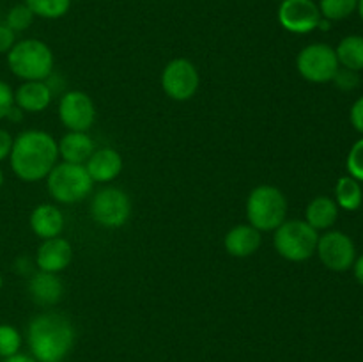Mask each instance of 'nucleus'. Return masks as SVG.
Segmentation results:
<instances>
[{
  "label": "nucleus",
  "instance_id": "nucleus-1",
  "mask_svg": "<svg viewBox=\"0 0 363 362\" xmlns=\"http://www.w3.org/2000/svg\"><path fill=\"white\" fill-rule=\"evenodd\" d=\"M59 158V146L53 137L41 130H25L13 141L11 169L21 181L34 183L45 180Z\"/></svg>",
  "mask_w": 363,
  "mask_h": 362
},
{
  "label": "nucleus",
  "instance_id": "nucleus-2",
  "mask_svg": "<svg viewBox=\"0 0 363 362\" xmlns=\"http://www.w3.org/2000/svg\"><path fill=\"white\" fill-rule=\"evenodd\" d=\"M74 327L59 312H43L32 318L27 343L38 362H62L74 346Z\"/></svg>",
  "mask_w": 363,
  "mask_h": 362
},
{
  "label": "nucleus",
  "instance_id": "nucleus-3",
  "mask_svg": "<svg viewBox=\"0 0 363 362\" xmlns=\"http://www.w3.org/2000/svg\"><path fill=\"white\" fill-rule=\"evenodd\" d=\"M7 66L21 80L45 82L53 73V53L39 39H23L7 52Z\"/></svg>",
  "mask_w": 363,
  "mask_h": 362
},
{
  "label": "nucleus",
  "instance_id": "nucleus-4",
  "mask_svg": "<svg viewBox=\"0 0 363 362\" xmlns=\"http://www.w3.org/2000/svg\"><path fill=\"white\" fill-rule=\"evenodd\" d=\"M287 199L272 185L254 188L247 199V219L257 231H275L286 222Z\"/></svg>",
  "mask_w": 363,
  "mask_h": 362
},
{
  "label": "nucleus",
  "instance_id": "nucleus-5",
  "mask_svg": "<svg viewBox=\"0 0 363 362\" xmlns=\"http://www.w3.org/2000/svg\"><path fill=\"white\" fill-rule=\"evenodd\" d=\"M94 181L89 176L85 165L62 162L46 176L48 194L62 204H74L92 192Z\"/></svg>",
  "mask_w": 363,
  "mask_h": 362
},
{
  "label": "nucleus",
  "instance_id": "nucleus-6",
  "mask_svg": "<svg viewBox=\"0 0 363 362\" xmlns=\"http://www.w3.org/2000/svg\"><path fill=\"white\" fill-rule=\"evenodd\" d=\"M319 234L305 220H286L275 229V251L287 261L300 263L312 258L318 248Z\"/></svg>",
  "mask_w": 363,
  "mask_h": 362
},
{
  "label": "nucleus",
  "instance_id": "nucleus-7",
  "mask_svg": "<svg viewBox=\"0 0 363 362\" xmlns=\"http://www.w3.org/2000/svg\"><path fill=\"white\" fill-rule=\"evenodd\" d=\"M296 67L301 77L312 84H326L335 78L340 64L337 60L335 50L325 43L308 45L298 53Z\"/></svg>",
  "mask_w": 363,
  "mask_h": 362
},
{
  "label": "nucleus",
  "instance_id": "nucleus-8",
  "mask_svg": "<svg viewBox=\"0 0 363 362\" xmlns=\"http://www.w3.org/2000/svg\"><path fill=\"white\" fill-rule=\"evenodd\" d=\"M131 215V201L121 188L106 187L96 192L91 201V216L99 226L117 229L128 222Z\"/></svg>",
  "mask_w": 363,
  "mask_h": 362
},
{
  "label": "nucleus",
  "instance_id": "nucleus-9",
  "mask_svg": "<svg viewBox=\"0 0 363 362\" xmlns=\"http://www.w3.org/2000/svg\"><path fill=\"white\" fill-rule=\"evenodd\" d=\"M201 77L195 64L188 59H174L162 73V89L170 99L188 102L197 92Z\"/></svg>",
  "mask_w": 363,
  "mask_h": 362
},
{
  "label": "nucleus",
  "instance_id": "nucleus-10",
  "mask_svg": "<svg viewBox=\"0 0 363 362\" xmlns=\"http://www.w3.org/2000/svg\"><path fill=\"white\" fill-rule=\"evenodd\" d=\"M315 252L323 265L332 272H346L353 268V263L357 259L353 240L342 231H328L319 236Z\"/></svg>",
  "mask_w": 363,
  "mask_h": 362
},
{
  "label": "nucleus",
  "instance_id": "nucleus-11",
  "mask_svg": "<svg viewBox=\"0 0 363 362\" xmlns=\"http://www.w3.org/2000/svg\"><path fill=\"white\" fill-rule=\"evenodd\" d=\"M321 11L314 0H282L279 7V21L287 32L308 34L321 21Z\"/></svg>",
  "mask_w": 363,
  "mask_h": 362
},
{
  "label": "nucleus",
  "instance_id": "nucleus-12",
  "mask_svg": "<svg viewBox=\"0 0 363 362\" xmlns=\"http://www.w3.org/2000/svg\"><path fill=\"white\" fill-rule=\"evenodd\" d=\"M59 117L60 123L69 131H87L96 119L91 96L82 91H67L60 98Z\"/></svg>",
  "mask_w": 363,
  "mask_h": 362
},
{
  "label": "nucleus",
  "instance_id": "nucleus-13",
  "mask_svg": "<svg viewBox=\"0 0 363 362\" xmlns=\"http://www.w3.org/2000/svg\"><path fill=\"white\" fill-rule=\"evenodd\" d=\"M71 258H73V248H71L69 241L55 236L43 240V243L38 248L35 263H38V268L41 272L59 273L69 266Z\"/></svg>",
  "mask_w": 363,
  "mask_h": 362
},
{
  "label": "nucleus",
  "instance_id": "nucleus-14",
  "mask_svg": "<svg viewBox=\"0 0 363 362\" xmlns=\"http://www.w3.org/2000/svg\"><path fill=\"white\" fill-rule=\"evenodd\" d=\"M28 293L34 304L41 305V307H52L60 302L64 295V284L57 273L41 272L30 277L28 280Z\"/></svg>",
  "mask_w": 363,
  "mask_h": 362
},
{
  "label": "nucleus",
  "instance_id": "nucleus-15",
  "mask_svg": "<svg viewBox=\"0 0 363 362\" xmlns=\"http://www.w3.org/2000/svg\"><path fill=\"white\" fill-rule=\"evenodd\" d=\"M123 165V156L116 149L101 148L92 153L91 158L85 163V169L94 183H106L119 176Z\"/></svg>",
  "mask_w": 363,
  "mask_h": 362
},
{
  "label": "nucleus",
  "instance_id": "nucleus-16",
  "mask_svg": "<svg viewBox=\"0 0 363 362\" xmlns=\"http://www.w3.org/2000/svg\"><path fill=\"white\" fill-rule=\"evenodd\" d=\"M52 87L46 82H23L14 92V105L23 112H43L52 103Z\"/></svg>",
  "mask_w": 363,
  "mask_h": 362
},
{
  "label": "nucleus",
  "instance_id": "nucleus-17",
  "mask_svg": "<svg viewBox=\"0 0 363 362\" xmlns=\"http://www.w3.org/2000/svg\"><path fill=\"white\" fill-rule=\"evenodd\" d=\"M261 231L252 227L250 224H240V226L233 227L223 238L225 251L234 258H248V256L255 254L261 247Z\"/></svg>",
  "mask_w": 363,
  "mask_h": 362
},
{
  "label": "nucleus",
  "instance_id": "nucleus-18",
  "mask_svg": "<svg viewBox=\"0 0 363 362\" xmlns=\"http://www.w3.org/2000/svg\"><path fill=\"white\" fill-rule=\"evenodd\" d=\"M57 146H59V156H62L64 162L78 163V165H85L96 151L94 141L87 131H69L60 138Z\"/></svg>",
  "mask_w": 363,
  "mask_h": 362
},
{
  "label": "nucleus",
  "instance_id": "nucleus-19",
  "mask_svg": "<svg viewBox=\"0 0 363 362\" xmlns=\"http://www.w3.org/2000/svg\"><path fill=\"white\" fill-rule=\"evenodd\" d=\"M30 227L35 236H39L41 240L59 236L64 229L62 212L53 204L35 206L30 215Z\"/></svg>",
  "mask_w": 363,
  "mask_h": 362
},
{
  "label": "nucleus",
  "instance_id": "nucleus-20",
  "mask_svg": "<svg viewBox=\"0 0 363 362\" xmlns=\"http://www.w3.org/2000/svg\"><path fill=\"white\" fill-rule=\"evenodd\" d=\"M339 219V206L330 197H315L308 202L305 212V222L315 231H326Z\"/></svg>",
  "mask_w": 363,
  "mask_h": 362
},
{
  "label": "nucleus",
  "instance_id": "nucleus-21",
  "mask_svg": "<svg viewBox=\"0 0 363 362\" xmlns=\"http://www.w3.org/2000/svg\"><path fill=\"white\" fill-rule=\"evenodd\" d=\"M337 60L350 71L363 70V35H346L335 50Z\"/></svg>",
  "mask_w": 363,
  "mask_h": 362
},
{
  "label": "nucleus",
  "instance_id": "nucleus-22",
  "mask_svg": "<svg viewBox=\"0 0 363 362\" xmlns=\"http://www.w3.org/2000/svg\"><path fill=\"white\" fill-rule=\"evenodd\" d=\"M337 206L347 212H354L362 206L363 202V190L360 187V181H357L351 176H342L335 185Z\"/></svg>",
  "mask_w": 363,
  "mask_h": 362
},
{
  "label": "nucleus",
  "instance_id": "nucleus-23",
  "mask_svg": "<svg viewBox=\"0 0 363 362\" xmlns=\"http://www.w3.org/2000/svg\"><path fill=\"white\" fill-rule=\"evenodd\" d=\"M23 4H27L34 16L46 18V20L62 18L71 7V0H25Z\"/></svg>",
  "mask_w": 363,
  "mask_h": 362
},
{
  "label": "nucleus",
  "instance_id": "nucleus-24",
  "mask_svg": "<svg viewBox=\"0 0 363 362\" xmlns=\"http://www.w3.org/2000/svg\"><path fill=\"white\" fill-rule=\"evenodd\" d=\"M358 0H321L319 11L321 16L328 21H339L351 16L357 11Z\"/></svg>",
  "mask_w": 363,
  "mask_h": 362
},
{
  "label": "nucleus",
  "instance_id": "nucleus-25",
  "mask_svg": "<svg viewBox=\"0 0 363 362\" xmlns=\"http://www.w3.org/2000/svg\"><path fill=\"white\" fill-rule=\"evenodd\" d=\"M21 348V334L13 325H0V358L18 353Z\"/></svg>",
  "mask_w": 363,
  "mask_h": 362
},
{
  "label": "nucleus",
  "instance_id": "nucleus-26",
  "mask_svg": "<svg viewBox=\"0 0 363 362\" xmlns=\"http://www.w3.org/2000/svg\"><path fill=\"white\" fill-rule=\"evenodd\" d=\"M32 21H34V13L28 9L27 4H18V6H14L13 9L7 13L6 18V25L14 32L27 31L32 25Z\"/></svg>",
  "mask_w": 363,
  "mask_h": 362
},
{
  "label": "nucleus",
  "instance_id": "nucleus-27",
  "mask_svg": "<svg viewBox=\"0 0 363 362\" xmlns=\"http://www.w3.org/2000/svg\"><path fill=\"white\" fill-rule=\"evenodd\" d=\"M346 167L351 177H354L357 181H363V138L353 144L350 155H347Z\"/></svg>",
  "mask_w": 363,
  "mask_h": 362
},
{
  "label": "nucleus",
  "instance_id": "nucleus-28",
  "mask_svg": "<svg viewBox=\"0 0 363 362\" xmlns=\"http://www.w3.org/2000/svg\"><path fill=\"white\" fill-rule=\"evenodd\" d=\"M14 106V92L6 82L0 80V121L7 119L11 109Z\"/></svg>",
  "mask_w": 363,
  "mask_h": 362
},
{
  "label": "nucleus",
  "instance_id": "nucleus-29",
  "mask_svg": "<svg viewBox=\"0 0 363 362\" xmlns=\"http://www.w3.org/2000/svg\"><path fill=\"white\" fill-rule=\"evenodd\" d=\"M16 43V32L11 31L6 23H0V53H7Z\"/></svg>",
  "mask_w": 363,
  "mask_h": 362
},
{
  "label": "nucleus",
  "instance_id": "nucleus-30",
  "mask_svg": "<svg viewBox=\"0 0 363 362\" xmlns=\"http://www.w3.org/2000/svg\"><path fill=\"white\" fill-rule=\"evenodd\" d=\"M350 119H351V124H353L354 130H357L358 133L363 135V96L362 98H358L357 102L353 103V106H351Z\"/></svg>",
  "mask_w": 363,
  "mask_h": 362
},
{
  "label": "nucleus",
  "instance_id": "nucleus-31",
  "mask_svg": "<svg viewBox=\"0 0 363 362\" xmlns=\"http://www.w3.org/2000/svg\"><path fill=\"white\" fill-rule=\"evenodd\" d=\"M333 80L337 82V85H339V87H342V89H353L354 85H357V82H358V78L354 77V71H350V70H346V67H344V71H337V75H335V78H333Z\"/></svg>",
  "mask_w": 363,
  "mask_h": 362
},
{
  "label": "nucleus",
  "instance_id": "nucleus-32",
  "mask_svg": "<svg viewBox=\"0 0 363 362\" xmlns=\"http://www.w3.org/2000/svg\"><path fill=\"white\" fill-rule=\"evenodd\" d=\"M13 141L14 138L11 137V133L4 128H0V162L6 158H9L11 149H13Z\"/></svg>",
  "mask_w": 363,
  "mask_h": 362
},
{
  "label": "nucleus",
  "instance_id": "nucleus-33",
  "mask_svg": "<svg viewBox=\"0 0 363 362\" xmlns=\"http://www.w3.org/2000/svg\"><path fill=\"white\" fill-rule=\"evenodd\" d=\"M2 362H38V361H35V358L32 357V355L20 353V351H18V353L11 355V357L2 358Z\"/></svg>",
  "mask_w": 363,
  "mask_h": 362
},
{
  "label": "nucleus",
  "instance_id": "nucleus-34",
  "mask_svg": "<svg viewBox=\"0 0 363 362\" xmlns=\"http://www.w3.org/2000/svg\"><path fill=\"white\" fill-rule=\"evenodd\" d=\"M353 270H354V277H357V280L363 286V254L358 259H354Z\"/></svg>",
  "mask_w": 363,
  "mask_h": 362
},
{
  "label": "nucleus",
  "instance_id": "nucleus-35",
  "mask_svg": "<svg viewBox=\"0 0 363 362\" xmlns=\"http://www.w3.org/2000/svg\"><path fill=\"white\" fill-rule=\"evenodd\" d=\"M358 13H360V18L363 20V0H358Z\"/></svg>",
  "mask_w": 363,
  "mask_h": 362
},
{
  "label": "nucleus",
  "instance_id": "nucleus-36",
  "mask_svg": "<svg viewBox=\"0 0 363 362\" xmlns=\"http://www.w3.org/2000/svg\"><path fill=\"white\" fill-rule=\"evenodd\" d=\"M2 185H4V174L2 170H0V188H2Z\"/></svg>",
  "mask_w": 363,
  "mask_h": 362
},
{
  "label": "nucleus",
  "instance_id": "nucleus-37",
  "mask_svg": "<svg viewBox=\"0 0 363 362\" xmlns=\"http://www.w3.org/2000/svg\"><path fill=\"white\" fill-rule=\"evenodd\" d=\"M2 284H4V279H2V273H0V290H2Z\"/></svg>",
  "mask_w": 363,
  "mask_h": 362
},
{
  "label": "nucleus",
  "instance_id": "nucleus-38",
  "mask_svg": "<svg viewBox=\"0 0 363 362\" xmlns=\"http://www.w3.org/2000/svg\"><path fill=\"white\" fill-rule=\"evenodd\" d=\"M280 2H282V0H280Z\"/></svg>",
  "mask_w": 363,
  "mask_h": 362
}]
</instances>
